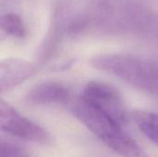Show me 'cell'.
<instances>
[{
  "instance_id": "52a82bcc",
  "label": "cell",
  "mask_w": 158,
  "mask_h": 157,
  "mask_svg": "<svg viewBox=\"0 0 158 157\" xmlns=\"http://www.w3.org/2000/svg\"><path fill=\"white\" fill-rule=\"evenodd\" d=\"M131 116L140 130L158 146V113L135 111Z\"/></svg>"
},
{
  "instance_id": "5b68a950",
  "label": "cell",
  "mask_w": 158,
  "mask_h": 157,
  "mask_svg": "<svg viewBox=\"0 0 158 157\" xmlns=\"http://www.w3.org/2000/svg\"><path fill=\"white\" fill-rule=\"evenodd\" d=\"M25 100L32 105H67L70 100V92L61 82L45 81L31 88Z\"/></svg>"
},
{
  "instance_id": "8992f818",
  "label": "cell",
  "mask_w": 158,
  "mask_h": 157,
  "mask_svg": "<svg viewBox=\"0 0 158 157\" xmlns=\"http://www.w3.org/2000/svg\"><path fill=\"white\" fill-rule=\"evenodd\" d=\"M36 71V67L23 59L7 58L0 64L1 93L10 91L25 81Z\"/></svg>"
},
{
  "instance_id": "3957f363",
  "label": "cell",
  "mask_w": 158,
  "mask_h": 157,
  "mask_svg": "<svg viewBox=\"0 0 158 157\" xmlns=\"http://www.w3.org/2000/svg\"><path fill=\"white\" fill-rule=\"evenodd\" d=\"M94 109L124 126L129 120V112L119 91L103 81H89L79 96Z\"/></svg>"
},
{
  "instance_id": "6da1fadb",
  "label": "cell",
  "mask_w": 158,
  "mask_h": 157,
  "mask_svg": "<svg viewBox=\"0 0 158 157\" xmlns=\"http://www.w3.org/2000/svg\"><path fill=\"white\" fill-rule=\"evenodd\" d=\"M93 66L112 74L131 87L158 98V58L132 54H105L91 60Z\"/></svg>"
},
{
  "instance_id": "ba28073f",
  "label": "cell",
  "mask_w": 158,
  "mask_h": 157,
  "mask_svg": "<svg viewBox=\"0 0 158 157\" xmlns=\"http://www.w3.org/2000/svg\"><path fill=\"white\" fill-rule=\"evenodd\" d=\"M0 27L6 35L22 39L26 36L27 31L21 18L15 13H6L0 17Z\"/></svg>"
},
{
  "instance_id": "7a4b0ae2",
  "label": "cell",
  "mask_w": 158,
  "mask_h": 157,
  "mask_svg": "<svg viewBox=\"0 0 158 157\" xmlns=\"http://www.w3.org/2000/svg\"><path fill=\"white\" fill-rule=\"evenodd\" d=\"M71 112L94 135L122 157H148L141 146L125 131L123 126L77 98Z\"/></svg>"
},
{
  "instance_id": "9c48e42d",
  "label": "cell",
  "mask_w": 158,
  "mask_h": 157,
  "mask_svg": "<svg viewBox=\"0 0 158 157\" xmlns=\"http://www.w3.org/2000/svg\"><path fill=\"white\" fill-rule=\"evenodd\" d=\"M0 157H31L20 146L7 141L1 142Z\"/></svg>"
},
{
  "instance_id": "277c9868",
  "label": "cell",
  "mask_w": 158,
  "mask_h": 157,
  "mask_svg": "<svg viewBox=\"0 0 158 157\" xmlns=\"http://www.w3.org/2000/svg\"><path fill=\"white\" fill-rule=\"evenodd\" d=\"M0 126L3 131L26 141L42 144L51 141L44 129L19 114L3 99L0 101Z\"/></svg>"
}]
</instances>
